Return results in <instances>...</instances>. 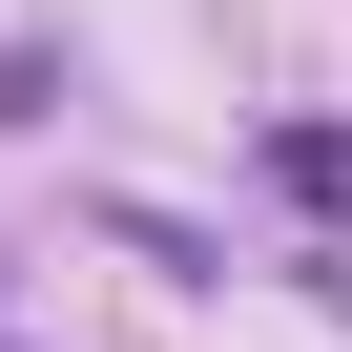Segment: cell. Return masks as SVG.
Here are the masks:
<instances>
[{
    "label": "cell",
    "instance_id": "obj_1",
    "mask_svg": "<svg viewBox=\"0 0 352 352\" xmlns=\"http://www.w3.org/2000/svg\"><path fill=\"white\" fill-rule=\"evenodd\" d=\"M270 187L290 208H352V124H270Z\"/></svg>",
    "mask_w": 352,
    "mask_h": 352
}]
</instances>
